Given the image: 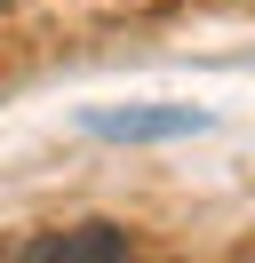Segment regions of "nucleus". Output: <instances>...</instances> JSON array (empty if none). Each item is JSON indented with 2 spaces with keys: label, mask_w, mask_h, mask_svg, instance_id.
Listing matches in <instances>:
<instances>
[{
  "label": "nucleus",
  "mask_w": 255,
  "mask_h": 263,
  "mask_svg": "<svg viewBox=\"0 0 255 263\" xmlns=\"http://www.w3.org/2000/svg\"><path fill=\"white\" fill-rule=\"evenodd\" d=\"M16 255L24 263H120V255H136V239L112 223H80V231H56V239H24Z\"/></svg>",
  "instance_id": "1"
},
{
  "label": "nucleus",
  "mask_w": 255,
  "mask_h": 263,
  "mask_svg": "<svg viewBox=\"0 0 255 263\" xmlns=\"http://www.w3.org/2000/svg\"><path fill=\"white\" fill-rule=\"evenodd\" d=\"M96 136H191V128H207L191 104H159V112H96L88 120Z\"/></svg>",
  "instance_id": "2"
}]
</instances>
